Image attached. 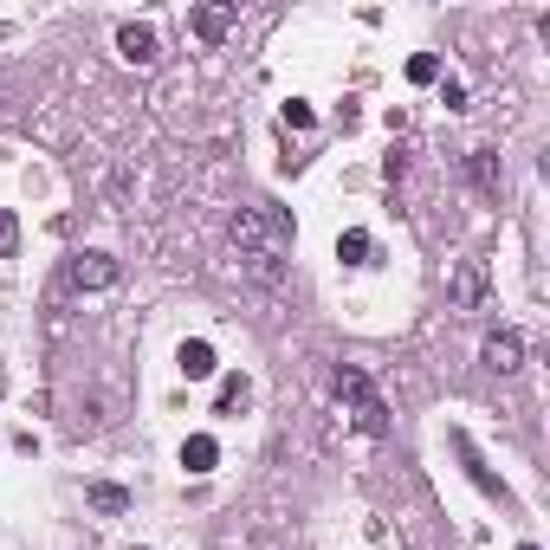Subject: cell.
Returning a JSON list of instances; mask_svg holds the SVG:
<instances>
[{"instance_id":"9c48e42d","label":"cell","mask_w":550,"mask_h":550,"mask_svg":"<svg viewBox=\"0 0 550 550\" xmlns=\"http://www.w3.org/2000/svg\"><path fill=\"white\" fill-rule=\"evenodd\" d=\"M175 363H182V376H188V382H208L214 369H220V363H214V343H201V337H195V343H182V350H175Z\"/></svg>"},{"instance_id":"4fadbf2b","label":"cell","mask_w":550,"mask_h":550,"mask_svg":"<svg viewBox=\"0 0 550 550\" xmlns=\"http://www.w3.org/2000/svg\"><path fill=\"white\" fill-rule=\"evenodd\" d=\"M337 259H343V266H369V233L363 227L337 233Z\"/></svg>"},{"instance_id":"8992f818","label":"cell","mask_w":550,"mask_h":550,"mask_svg":"<svg viewBox=\"0 0 550 550\" xmlns=\"http://www.w3.org/2000/svg\"><path fill=\"white\" fill-rule=\"evenodd\" d=\"M466 175H473V188H479V195H499V188H505L499 149H473V156H466Z\"/></svg>"},{"instance_id":"9a60e30c","label":"cell","mask_w":550,"mask_h":550,"mask_svg":"<svg viewBox=\"0 0 550 550\" xmlns=\"http://www.w3.org/2000/svg\"><path fill=\"white\" fill-rule=\"evenodd\" d=\"M408 78H415V85H434V78H440V59H434V52H415V59H408Z\"/></svg>"},{"instance_id":"e0dca14e","label":"cell","mask_w":550,"mask_h":550,"mask_svg":"<svg viewBox=\"0 0 550 550\" xmlns=\"http://www.w3.org/2000/svg\"><path fill=\"white\" fill-rule=\"evenodd\" d=\"M13 246H20V220H13V214H0V259H7Z\"/></svg>"},{"instance_id":"7c38bea8","label":"cell","mask_w":550,"mask_h":550,"mask_svg":"<svg viewBox=\"0 0 550 550\" xmlns=\"http://www.w3.org/2000/svg\"><path fill=\"white\" fill-rule=\"evenodd\" d=\"M453 447H460V460H466V473H473V486H479V492H499V499H505V486L486 473V460L473 453V440H466V434H453Z\"/></svg>"},{"instance_id":"5bb4252c","label":"cell","mask_w":550,"mask_h":550,"mask_svg":"<svg viewBox=\"0 0 550 550\" xmlns=\"http://www.w3.org/2000/svg\"><path fill=\"white\" fill-rule=\"evenodd\" d=\"M246 395H253V389H246V376H227V382H220V415L246 408Z\"/></svg>"},{"instance_id":"52a82bcc","label":"cell","mask_w":550,"mask_h":550,"mask_svg":"<svg viewBox=\"0 0 550 550\" xmlns=\"http://www.w3.org/2000/svg\"><path fill=\"white\" fill-rule=\"evenodd\" d=\"M233 26H240V7H227V0H220V7H195V33L208 39V46H214V39H227Z\"/></svg>"},{"instance_id":"6da1fadb","label":"cell","mask_w":550,"mask_h":550,"mask_svg":"<svg viewBox=\"0 0 550 550\" xmlns=\"http://www.w3.org/2000/svg\"><path fill=\"white\" fill-rule=\"evenodd\" d=\"M227 240H233V253H240V266H246V279H259V285H279L285 279V240H292V227H285V214L279 208H240L227 220Z\"/></svg>"},{"instance_id":"d6986e66","label":"cell","mask_w":550,"mask_h":550,"mask_svg":"<svg viewBox=\"0 0 550 550\" xmlns=\"http://www.w3.org/2000/svg\"><path fill=\"white\" fill-rule=\"evenodd\" d=\"M518 550H538V544H518Z\"/></svg>"},{"instance_id":"ba28073f","label":"cell","mask_w":550,"mask_h":550,"mask_svg":"<svg viewBox=\"0 0 550 550\" xmlns=\"http://www.w3.org/2000/svg\"><path fill=\"white\" fill-rule=\"evenodd\" d=\"M479 298H486V266H479V259H466V266L453 272V305H460V311H473Z\"/></svg>"},{"instance_id":"2e32d148","label":"cell","mask_w":550,"mask_h":550,"mask_svg":"<svg viewBox=\"0 0 550 550\" xmlns=\"http://www.w3.org/2000/svg\"><path fill=\"white\" fill-rule=\"evenodd\" d=\"M279 117H285V130H311V104H298V98H292V104H285V110H279Z\"/></svg>"},{"instance_id":"8fae6325","label":"cell","mask_w":550,"mask_h":550,"mask_svg":"<svg viewBox=\"0 0 550 550\" xmlns=\"http://www.w3.org/2000/svg\"><path fill=\"white\" fill-rule=\"evenodd\" d=\"M214 460H220V440L214 434H188L182 440V466H188V473H214Z\"/></svg>"},{"instance_id":"7a4b0ae2","label":"cell","mask_w":550,"mask_h":550,"mask_svg":"<svg viewBox=\"0 0 550 550\" xmlns=\"http://www.w3.org/2000/svg\"><path fill=\"white\" fill-rule=\"evenodd\" d=\"M337 402H343V415L356 421V434H389V402H382V389L356 363L337 369Z\"/></svg>"},{"instance_id":"5b68a950","label":"cell","mask_w":550,"mask_h":550,"mask_svg":"<svg viewBox=\"0 0 550 550\" xmlns=\"http://www.w3.org/2000/svg\"><path fill=\"white\" fill-rule=\"evenodd\" d=\"M117 59L123 65H143V72H149V65H156L162 59V39H156V26H117Z\"/></svg>"},{"instance_id":"277c9868","label":"cell","mask_w":550,"mask_h":550,"mask_svg":"<svg viewBox=\"0 0 550 550\" xmlns=\"http://www.w3.org/2000/svg\"><path fill=\"white\" fill-rule=\"evenodd\" d=\"M479 363H486L492 376H512V369H525V337H518L512 324H505V330H492V337L479 343Z\"/></svg>"},{"instance_id":"ac0fdd59","label":"cell","mask_w":550,"mask_h":550,"mask_svg":"<svg viewBox=\"0 0 550 550\" xmlns=\"http://www.w3.org/2000/svg\"><path fill=\"white\" fill-rule=\"evenodd\" d=\"M440 98H447V110H466V85H453V78H447V85H440Z\"/></svg>"},{"instance_id":"3957f363","label":"cell","mask_w":550,"mask_h":550,"mask_svg":"<svg viewBox=\"0 0 550 550\" xmlns=\"http://www.w3.org/2000/svg\"><path fill=\"white\" fill-rule=\"evenodd\" d=\"M117 259L110 253H72L65 259V285H72V292H104V285H117Z\"/></svg>"},{"instance_id":"30bf717a","label":"cell","mask_w":550,"mask_h":550,"mask_svg":"<svg viewBox=\"0 0 550 550\" xmlns=\"http://www.w3.org/2000/svg\"><path fill=\"white\" fill-rule=\"evenodd\" d=\"M85 499H91V512H104V518H123V512H130V492L110 486V479H91Z\"/></svg>"}]
</instances>
